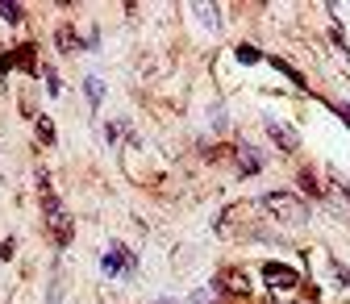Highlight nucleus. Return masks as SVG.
Here are the masks:
<instances>
[{
  "label": "nucleus",
  "mask_w": 350,
  "mask_h": 304,
  "mask_svg": "<svg viewBox=\"0 0 350 304\" xmlns=\"http://www.w3.org/2000/svg\"><path fill=\"white\" fill-rule=\"evenodd\" d=\"M262 208H267L271 217H280V221H288V225H304V221H309V208H304L292 192H271V196H262Z\"/></svg>",
  "instance_id": "nucleus-1"
},
{
  "label": "nucleus",
  "mask_w": 350,
  "mask_h": 304,
  "mask_svg": "<svg viewBox=\"0 0 350 304\" xmlns=\"http://www.w3.org/2000/svg\"><path fill=\"white\" fill-rule=\"evenodd\" d=\"M262 279H267V288H275V292H292L300 284V275L288 263H267V267H262Z\"/></svg>",
  "instance_id": "nucleus-2"
},
{
  "label": "nucleus",
  "mask_w": 350,
  "mask_h": 304,
  "mask_svg": "<svg viewBox=\"0 0 350 304\" xmlns=\"http://www.w3.org/2000/svg\"><path fill=\"white\" fill-rule=\"evenodd\" d=\"M138 267V258L129 254L121 242H109V250H105V275H117V271H134Z\"/></svg>",
  "instance_id": "nucleus-3"
},
{
  "label": "nucleus",
  "mask_w": 350,
  "mask_h": 304,
  "mask_svg": "<svg viewBox=\"0 0 350 304\" xmlns=\"http://www.w3.org/2000/svg\"><path fill=\"white\" fill-rule=\"evenodd\" d=\"M213 292H230V296H250V279H246V271H221L213 279Z\"/></svg>",
  "instance_id": "nucleus-4"
},
{
  "label": "nucleus",
  "mask_w": 350,
  "mask_h": 304,
  "mask_svg": "<svg viewBox=\"0 0 350 304\" xmlns=\"http://www.w3.org/2000/svg\"><path fill=\"white\" fill-rule=\"evenodd\" d=\"M46 221L55 225V238H59V246H67V238H71V217L63 212V204H59L55 196H46Z\"/></svg>",
  "instance_id": "nucleus-5"
},
{
  "label": "nucleus",
  "mask_w": 350,
  "mask_h": 304,
  "mask_svg": "<svg viewBox=\"0 0 350 304\" xmlns=\"http://www.w3.org/2000/svg\"><path fill=\"white\" fill-rule=\"evenodd\" d=\"M267 134L275 138V146H280V150H296V134H292V129H284L280 121H267Z\"/></svg>",
  "instance_id": "nucleus-6"
},
{
  "label": "nucleus",
  "mask_w": 350,
  "mask_h": 304,
  "mask_svg": "<svg viewBox=\"0 0 350 304\" xmlns=\"http://www.w3.org/2000/svg\"><path fill=\"white\" fill-rule=\"evenodd\" d=\"M238 167L246 171V176H254V171L262 167V154H258L254 146H238Z\"/></svg>",
  "instance_id": "nucleus-7"
},
{
  "label": "nucleus",
  "mask_w": 350,
  "mask_h": 304,
  "mask_svg": "<svg viewBox=\"0 0 350 304\" xmlns=\"http://www.w3.org/2000/svg\"><path fill=\"white\" fill-rule=\"evenodd\" d=\"M0 17H5L9 25H21L25 21V9L17 5V0H0Z\"/></svg>",
  "instance_id": "nucleus-8"
},
{
  "label": "nucleus",
  "mask_w": 350,
  "mask_h": 304,
  "mask_svg": "<svg viewBox=\"0 0 350 304\" xmlns=\"http://www.w3.org/2000/svg\"><path fill=\"white\" fill-rule=\"evenodd\" d=\"M192 9H196V17H200V21H204L213 33L221 29V13H213V5H192Z\"/></svg>",
  "instance_id": "nucleus-9"
},
{
  "label": "nucleus",
  "mask_w": 350,
  "mask_h": 304,
  "mask_svg": "<svg viewBox=\"0 0 350 304\" xmlns=\"http://www.w3.org/2000/svg\"><path fill=\"white\" fill-rule=\"evenodd\" d=\"M83 88H88V96H92V105H100V96H105V83H100L96 75H88V79H83Z\"/></svg>",
  "instance_id": "nucleus-10"
},
{
  "label": "nucleus",
  "mask_w": 350,
  "mask_h": 304,
  "mask_svg": "<svg viewBox=\"0 0 350 304\" xmlns=\"http://www.w3.org/2000/svg\"><path fill=\"white\" fill-rule=\"evenodd\" d=\"M38 138H42V146H51V142H55V125H51L46 117L38 121Z\"/></svg>",
  "instance_id": "nucleus-11"
},
{
  "label": "nucleus",
  "mask_w": 350,
  "mask_h": 304,
  "mask_svg": "<svg viewBox=\"0 0 350 304\" xmlns=\"http://www.w3.org/2000/svg\"><path fill=\"white\" fill-rule=\"evenodd\" d=\"M59 51H63V55L75 51V33H71V29H59Z\"/></svg>",
  "instance_id": "nucleus-12"
},
{
  "label": "nucleus",
  "mask_w": 350,
  "mask_h": 304,
  "mask_svg": "<svg viewBox=\"0 0 350 304\" xmlns=\"http://www.w3.org/2000/svg\"><path fill=\"white\" fill-rule=\"evenodd\" d=\"M300 188H304V192H309V196H313V192H321V184L313 180V171H304V176H300Z\"/></svg>",
  "instance_id": "nucleus-13"
},
{
  "label": "nucleus",
  "mask_w": 350,
  "mask_h": 304,
  "mask_svg": "<svg viewBox=\"0 0 350 304\" xmlns=\"http://www.w3.org/2000/svg\"><path fill=\"white\" fill-rule=\"evenodd\" d=\"M238 59H242V63H254V59H258V51H254V46H242V51H238Z\"/></svg>",
  "instance_id": "nucleus-14"
},
{
  "label": "nucleus",
  "mask_w": 350,
  "mask_h": 304,
  "mask_svg": "<svg viewBox=\"0 0 350 304\" xmlns=\"http://www.w3.org/2000/svg\"><path fill=\"white\" fill-rule=\"evenodd\" d=\"M338 113H342V121L350 125V105H338Z\"/></svg>",
  "instance_id": "nucleus-15"
},
{
  "label": "nucleus",
  "mask_w": 350,
  "mask_h": 304,
  "mask_svg": "<svg viewBox=\"0 0 350 304\" xmlns=\"http://www.w3.org/2000/svg\"><path fill=\"white\" fill-rule=\"evenodd\" d=\"M342 188H346V196H350V184H342Z\"/></svg>",
  "instance_id": "nucleus-16"
}]
</instances>
